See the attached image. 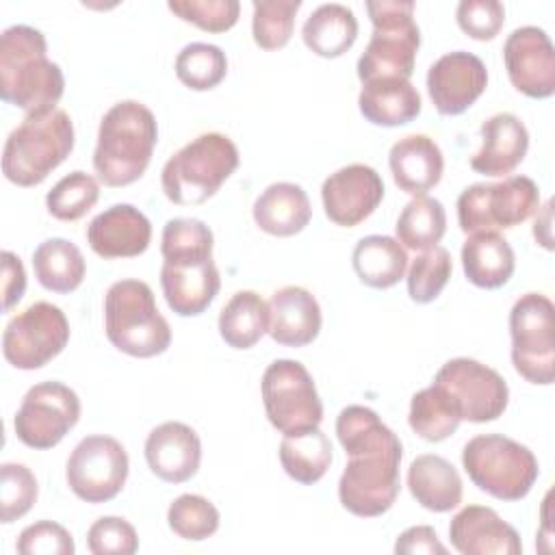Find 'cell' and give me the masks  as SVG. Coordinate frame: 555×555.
<instances>
[{"mask_svg": "<svg viewBox=\"0 0 555 555\" xmlns=\"http://www.w3.org/2000/svg\"><path fill=\"white\" fill-rule=\"evenodd\" d=\"M72 150L74 124L63 108L26 115L4 141L2 173L17 186L41 184Z\"/></svg>", "mask_w": 555, "mask_h": 555, "instance_id": "4", "label": "cell"}, {"mask_svg": "<svg viewBox=\"0 0 555 555\" xmlns=\"http://www.w3.org/2000/svg\"><path fill=\"white\" fill-rule=\"evenodd\" d=\"M449 538L462 555H520L518 531L492 507L466 505L449 525Z\"/></svg>", "mask_w": 555, "mask_h": 555, "instance_id": "21", "label": "cell"}, {"mask_svg": "<svg viewBox=\"0 0 555 555\" xmlns=\"http://www.w3.org/2000/svg\"><path fill=\"white\" fill-rule=\"evenodd\" d=\"M160 288L167 306L176 314H202L221 288L219 269L212 260V254L165 258L160 267Z\"/></svg>", "mask_w": 555, "mask_h": 555, "instance_id": "18", "label": "cell"}, {"mask_svg": "<svg viewBox=\"0 0 555 555\" xmlns=\"http://www.w3.org/2000/svg\"><path fill=\"white\" fill-rule=\"evenodd\" d=\"M260 392L269 423L284 436L308 431L323 421L314 379L297 360H273L262 373Z\"/></svg>", "mask_w": 555, "mask_h": 555, "instance_id": "10", "label": "cell"}, {"mask_svg": "<svg viewBox=\"0 0 555 555\" xmlns=\"http://www.w3.org/2000/svg\"><path fill=\"white\" fill-rule=\"evenodd\" d=\"M408 423L412 431L418 434L423 440L440 442L457 431L462 418L449 392L442 386L431 384L414 392L410 401Z\"/></svg>", "mask_w": 555, "mask_h": 555, "instance_id": "35", "label": "cell"}, {"mask_svg": "<svg viewBox=\"0 0 555 555\" xmlns=\"http://www.w3.org/2000/svg\"><path fill=\"white\" fill-rule=\"evenodd\" d=\"M228 74L225 52L215 43H186L176 56L178 80L193 91L215 89Z\"/></svg>", "mask_w": 555, "mask_h": 555, "instance_id": "37", "label": "cell"}, {"mask_svg": "<svg viewBox=\"0 0 555 555\" xmlns=\"http://www.w3.org/2000/svg\"><path fill=\"white\" fill-rule=\"evenodd\" d=\"M410 494L429 512H451L462 503V477L457 468L436 453H423L408 468Z\"/></svg>", "mask_w": 555, "mask_h": 555, "instance_id": "28", "label": "cell"}, {"mask_svg": "<svg viewBox=\"0 0 555 555\" xmlns=\"http://www.w3.org/2000/svg\"><path fill=\"white\" fill-rule=\"evenodd\" d=\"M269 304V336L284 347H306L321 332V306L304 286L278 288Z\"/></svg>", "mask_w": 555, "mask_h": 555, "instance_id": "23", "label": "cell"}, {"mask_svg": "<svg viewBox=\"0 0 555 555\" xmlns=\"http://www.w3.org/2000/svg\"><path fill=\"white\" fill-rule=\"evenodd\" d=\"M238 160V150L230 137L204 132L165 163L160 171L163 193L178 206L204 204L236 171Z\"/></svg>", "mask_w": 555, "mask_h": 555, "instance_id": "6", "label": "cell"}, {"mask_svg": "<svg viewBox=\"0 0 555 555\" xmlns=\"http://www.w3.org/2000/svg\"><path fill=\"white\" fill-rule=\"evenodd\" d=\"M169 11L208 33H225L238 22V0H169Z\"/></svg>", "mask_w": 555, "mask_h": 555, "instance_id": "43", "label": "cell"}, {"mask_svg": "<svg viewBox=\"0 0 555 555\" xmlns=\"http://www.w3.org/2000/svg\"><path fill=\"white\" fill-rule=\"evenodd\" d=\"M24 291H26L24 264H22L20 256L4 249L2 251V295H4L2 308H4V312H9L24 297Z\"/></svg>", "mask_w": 555, "mask_h": 555, "instance_id": "49", "label": "cell"}, {"mask_svg": "<svg viewBox=\"0 0 555 555\" xmlns=\"http://www.w3.org/2000/svg\"><path fill=\"white\" fill-rule=\"evenodd\" d=\"M336 436L349 457L338 479L340 505L360 518L386 514L401 490L399 436L366 405L343 408Z\"/></svg>", "mask_w": 555, "mask_h": 555, "instance_id": "1", "label": "cell"}, {"mask_svg": "<svg viewBox=\"0 0 555 555\" xmlns=\"http://www.w3.org/2000/svg\"><path fill=\"white\" fill-rule=\"evenodd\" d=\"M351 264L362 284L371 288H390L405 275L408 254L397 238L369 234L356 243Z\"/></svg>", "mask_w": 555, "mask_h": 555, "instance_id": "31", "label": "cell"}, {"mask_svg": "<svg viewBox=\"0 0 555 555\" xmlns=\"http://www.w3.org/2000/svg\"><path fill=\"white\" fill-rule=\"evenodd\" d=\"M256 225L271 236L299 234L310 217V199L295 182H273L254 202L251 208Z\"/></svg>", "mask_w": 555, "mask_h": 555, "instance_id": "27", "label": "cell"}, {"mask_svg": "<svg viewBox=\"0 0 555 555\" xmlns=\"http://www.w3.org/2000/svg\"><path fill=\"white\" fill-rule=\"evenodd\" d=\"M434 384L449 392L460 418L468 423L496 421L509 401L507 382L494 369L473 358H453L444 362L438 369Z\"/></svg>", "mask_w": 555, "mask_h": 555, "instance_id": "15", "label": "cell"}, {"mask_svg": "<svg viewBox=\"0 0 555 555\" xmlns=\"http://www.w3.org/2000/svg\"><path fill=\"white\" fill-rule=\"evenodd\" d=\"M462 269L470 284L492 291L509 282L516 256L499 232H475L462 245Z\"/></svg>", "mask_w": 555, "mask_h": 555, "instance_id": "29", "label": "cell"}, {"mask_svg": "<svg viewBox=\"0 0 555 555\" xmlns=\"http://www.w3.org/2000/svg\"><path fill=\"white\" fill-rule=\"evenodd\" d=\"M39 486L33 470L17 462L0 466V518L4 525L22 518L37 501Z\"/></svg>", "mask_w": 555, "mask_h": 555, "instance_id": "42", "label": "cell"}, {"mask_svg": "<svg viewBox=\"0 0 555 555\" xmlns=\"http://www.w3.org/2000/svg\"><path fill=\"white\" fill-rule=\"evenodd\" d=\"M130 462L124 444L111 436L82 438L67 457L65 477L69 490L87 503H106L115 499L126 479Z\"/></svg>", "mask_w": 555, "mask_h": 555, "instance_id": "13", "label": "cell"}, {"mask_svg": "<svg viewBox=\"0 0 555 555\" xmlns=\"http://www.w3.org/2000/svg\"><path fill=\"white\" fill-rule=\"evenodd\" d=\"M540 208V189L527 176L477 182L457 197V223L464 234L496 232L527 221Z\"/></svg>", "mask_w": 555, "mask_h": 555, "instance_id": "9", "label": "cell"}, {"mask_svg": "<svg viewBox=\"0 0 555 555\" xmlns=\"http://www.w3.org/2000/svg\"><path fill=\"white\" fill-rule=\"evenodd\" d=\"M397 555H447V546L438 540V533L429 525H416L405 529L395 542Z\"/></svg>", "mask_w": 555, "mask_h": 555, "instance_id": "48", "label": "cell"}, {"mask_svg": "<svg viewBox=\"0 0 555 555\" xmlns=\"http://www.w3.org/2000/svg\"><path fill=\"white\" fill-rule=\"evenodd\" d=\"M509 82L527 98L544 100L555 93V48L538 26L514 28L503 43Z\"/></svg>", "mask_w": 555, "mask_h": 555, "instance_id": "16", "label": "cell"}, {"mask_svg": "<svg viewBox=\"0 0 555 555\" xmlns=\"http://www.w3.org/2000/svg\"><path fill=\"white\" fill-rule=\"evenodd\" d=\"M219 509L199 494H180L167 509L169 529L191 542H202L219 529Z\"/></svg>", "mask_w": 555, "mask_h": 555, "instance_id": "40", "label": "cell"}, {"mask_svg": "<svg viewBox=\"0 0 555 555\" xmlns=\"http://www.w3.org/2000/svg\"><path fill=\"white\" fill-rule=\"evenodd\" d=\"M321 199L330 221L343 228H353L371 217L382 204L384 180L373 167L351 163L325 178Z\"/></svg>", "mask_w": 555, "mask_h": 555, "instance_id": "17", "label": "cell"}, {"mask_svg": "<svg viewBox=\"0 0 555 555\" xmlns=\"http://www.w3.org/2000/svg\"><path fill=\"white\" fill-rule=\"evenodd\" d=\"M358 108L375 126H403L418 117L421 93L405 78H375L362 82Z\"/></svg>", "mask_w": 555, "mask_h": 555, "instance_id": "26", "label": "cell"}, {"mask_svg": "<svg viewBox=\"0 0 555 555\" xmlns=\"http://www.w3.org/2000/svg\"><path fill=\"white\" fill-rule=\"evenodd\" d=\"M366 13L373 24L369 46L358 59V78H405L414 72L421 30L414 22L412 0H369Z\"/></svg>", "mask_w": 555, "mask_h": 555, "instance_id": "7", "label": "cell"}, {"mask_svg": "<svg viewBox=\"0 0 555 555\" xmlns=\"http://www.w3.org/2000/svg\"><path fill=\"white\" fill-rule=\"evenodd\" d=\"M20 555H74L72 533L52 520H39L22 529L15 542Z\"/></svg>", "mask_w": 555, "mask_h": 555, "instance_id": "46", "label": "cell"}, {"mask_svg": "<svg viewBox=\"0 0 555 555\" xmlns=\"http://www.w3.org/2000/svg\"><path fill=\"white\" fill-rule=\"evenodd\" d=\"M80 418L78 395L61 382H41L24 395L13 427L17 440L30 449L56 447Z\"/></svg>", "mask_w": 555, "mask_h": 555, "instance_id": "14", "label": "cell"}, {"mask_svg": "<svg viewBox=\"0 0 555 555\" xmlns=\"http://www.w3.org/2000/svg\"><path fill=\"white\" fill-rule=\"evenodd\" d=\"M251 35L258 48L280 50L291 41L301 0H254Z\"/></svg>", "mask_w": 555, "mask_h": 555, "instance_id": "39", "label": "cell"}, {"mask_svg": "<svg viewBox=\"0 0 555 555\" xmlns=\"http://www.w3.org/2000/svg\"><path fill=\"white\" fill-rule=\"evenodd\" d=\"M212 230L193 217L169 219L160 236L163 258L186 256V254H212Z\"/></svg>", "mask_w": 555, "mask_h": 555, "instance_id": "44", "label": "cell"}, {"mask_svg": "<svg viewBox=\"0 0 555 555\" xmlns=\"http://www.w3.org/2000/svg\"><path fill=\"white\" fill-rule=\"evenodd\" d=\"M488 87V69L473 52L442 54L427 69V93L440 115H460L470 108Z\"/></svg>", "mask_w": 555, "mask_h": 555, "instance_id": "19", "label": "cell"}, {"mask_svg": "<svg viewBox=\"0 0 555 555\" xmlns=\"http://www.w3.org/2000/svg\"><path fill=\"white\" fill-rule=\"evenodd\" d=\"M100 197V184L93 176L76 169L61 178L46 195L48 212L59 221H76L85 217Z\"/></svg>", "mask_w": 555, "mask_h": 555, "instance_id": "38", "label": "cell"}, {"mask_svg": "<svg viewBox=\"0 0 555 555\" xmlns=\"http://www.w3.org/2000/svg\"><path fill=\"white\" fill-rule=\"evenodd\" d=\"M462 466L479 490L501 501L525 499L540 475L533 451L501 434L470 438L462 449Z\"/></svg>", "mask_w": 555, "mask_h": 555, "instance_id": "8", "label": "cell"}, {"mask_svg": "<svg viewBox=\"0 0 555 555\" xmlns=\"http://www.w3.org/2000/svg\"><path fill=\"white\" fill-rule=\"evenodd\" d=\"M145 462L150 470L167 483L189 481L202 462L197 431L180 421L160 423L145 438Z\"/></svg>", "mask_w": 555, "mask_h": 555, "instance_id": "22", "label": "cell"}, {"mask_svg": "<svg viewBox=\"0 0 555 555\" xmlns=\"http://www.w3.org/2000/svg\"><path fill=\"white\" fill-rule=\"evenodd\" d=\"M481 150L470 158V169L490 178L512 173L529 150L527 126L514 113H496L481 124Z\"/></svg>", "mask_w": 555, "mask_h": 555, "instance_id": "24", "label": "cell"}, {"mask_svg": "<svg viewBox=\"0 0 555 555\" xmlns=\"http://www.w3.org/2000/svg\"><path fill=\"white\" fill-rule=\"evenodd\" d=\"M37 282L52 293H72L85 280V256L67 238H46L33 251Z\"/></svg>", "mask_w": 555, "mask_h": 555, "instance_id": "32", "label": "cell"}, {"mask_svg": "<svg viewBox=\"0 0 555 555\" xmlns=\"http://www.w3.org/2000/svg\"><path fill=\"white\" fill-rule=\"evenodd\" d=\"M453 271L449 249L436 245L416 256L408 271V295L416 304L434 301L447 286Z\"/></svg>", "mask_w": 555, "mask_h": 555, "instance_id": "41", "label": "cell"}, {"mask_svg": "<svg viewBox=\"0 0 555 555\" xmlns=\"http://www.w3.org/2000/svg\"><path fill=\"white\" fill-rule=\"evenodd\" d=\"M280 464L291 479L312 486L332 464V442L319 427L284 436L280 442Z\"/></svg>", "mask_w": 555, "mask_h": 555, "instance_id": "34", "label": "cell"}, {"mask_svg": "<svg viewBox=\"0 0 555 555\" xmlns=\"http://www.w3.org/2000/svg\"><path fill=\"white\" fill-rule=\"evenodd\" d=\"M87 546L93 555H132L139 548V535L126 518L102 516L89 527Z\"/></svg>", "mask_w": 555, "mask_h": 555, "instance_id": "45", "label": "cell"}, {"mask_svg": "<svg viewBox=\"0 0 555 555\" xmlns=\"http://www.w3.org/2000/svg\"><path fill=\"white\" fill-rule=\"evenodd\" d=\"M104 332L115 349L132 358H154L171 345V327L158 312L150 284L141 280H117L108 286Z\"/></svg>", "mask_w": 555, "mask_h": 555, "instance_id": "5", "label": "cell"}, {"mask_svg": "<svg viewBox=\"0 0 555 555\" xmlns=\"http://www.w3.org/2000/svg\"><path fill=\"white\" fill-rule=\"evenodd\" d=\"M457 26L477 41H490L505 22V7L499 0H462L455 9Z\"/></svg>", "mask_w": 555, "mask_h": 555, "instance_id": "47", "label": "cell"}, {"mask_svg": "<svg viewBox=\"0 0 555 555\" xmlns=\"http://www.w3.org/2000/svg\"><path fill=\"white\" fill-rule=\"evenodd\" d=\"M553 301L542 293L520 295L509 310L512 364L531 384L548 386L555 377Z\"/></svg>", "mask_w": 555, "mask_h": 555, "instance_id": "11", "label": "cell"}, {"mask_svg": "<svg viewBox=\"0 0 555 555\" xmlns=\"http://www.w3.org/2000/svg\"><path fill=\"white\" fill-rule=\"evenodd\" d=\"M69 340L65 312L50 301H35L15 314L2 332L4 360L22 371H35L56 358Z\"/></svg>", "mask_w": 555, "mask_h": 555, "instance_id": "12", "label": "cell"}, {"mask_svg": "<svg viewBox=\"0 0 555 555\" xmlns=\"http://www.w3.org/2000/svg\"><path fill=\"white\" fill-rule=\"evenodd\" d=\"M397 241L414 251H427L436 247L447 232V212L440 199L416 195L410 199L395 225Z\"/></svg>", "mask_w": 555, "mask_h": 555, "instance_id": "36", "label": "cell"}, {"mask_svg": "<svg viewBox=\"0 0 555 555\" xmlns=\"http://www.w3.org/2000/svg\"><path fill=\"white\" fill-rule=\"evenodd\" d=\"M388 165L395 184L414 197L434 189L444 171L442 150L427 134H408L392 143Z\"/></svg>", "mask_w": 555, "mask_h": 555, "instance_id": "25", "label": "cell"}, {"mask_svg": "<svg viewBox=\"0 0 555 555\" xmlns=\"http://www.w3.org/2000/svg\"><path fill=\"white\" fill-rule=\"evenodd\" d=\"M269 332V304L254 291L234 293L219 312V334L232 349H249Z\"/></svg>", "mask_w": 555, "mask_h": 555, "instance_id": "33", "label": "cell"}, {"mask_svg": "<svg viewBox=\"0 0 555 555\" xmlns=\"http://www.w3.org/2000/svg\"><path fill=\"white\" fill-rule=\"evenodd\" d=\"M65 78L48 59V43L41 30L13 24L0 35V98L26 115L56 108L63 98Z\"/></svg>", "mask_w": 555, "mask_h": 555, "instance_id": "2", "label": "cell"}, {"mask_svg": "<svg viewBox=\"0 0 555 555\" xmlns=\"http://www.w3.org/2000/svg\"><path fill=\"white\" fill-rule=\"evenodd\" d=\"M156 141V117L145 104L137 100L113 104L100 121L93 152V169L100 182L106 186L137 182L152 160Z\"/></svg>", "mask_w": 555, "mask_h": 555, "instance_id": "3", "label": "cell"}, {"mask_svg": "<svg viewBox=\"0 0 555 555\" xmlns=\"http://www.w3.org/2000/svg\"><path fill=\"white\" fill-rule=\"evenodd\" d=\"M551 208L553 204L546 202L542 212L535 217V223H533V236L535 241L544 247V249H553V236H551Z\"/></svg>", "mask_w": 555, "mask_h": 555, "instance_id": "50", "label": "cell"}, {"mask_svg": "<svg viewBox=\"0 0 555 555\" xmlns=\"http://www.w3.org/2000/svg\"><path fill=\"white\" fill-rule=\"evenodd\" d=\"M152 241L150 219L132 204H113L87 225L89 247L106 260L141 256Z\"/></svg>", "mask_w": 555, "mask_h": 555, "instance_id": "20", "label": "cell"}, {"mask_svg": "<svg viewBox=\"0 0 555 555\" xmlns=\"http://www.w3.org/2000/svg\"><path fill=\"white\" fill-rule=\"evenodd\" d=\"M304 43L323 59L343 56L358 39V20L353 11L338 2L317 7L301 26Z\"/></svg>", "mask_w": 555, "mask_h": 555, "instance_id": "30", "label": "cell"}]
</instances>
